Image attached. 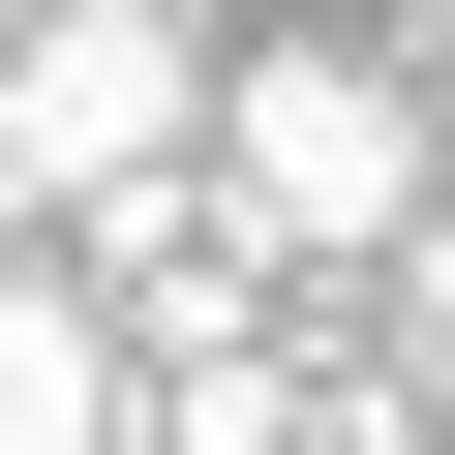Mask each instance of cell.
<instances>
[{"label": "cell", "instance_id": "6", "mask_svg": "<svg viewBox=\"0 0 455 455\" xmlns=\"http://www.w3.org/2000/svg\"><path fill=\"white\" fill-rule=\"evenodd\" d=\"M0 61H31V0H0Z\"/></svg>", "mask_w": 455, "mask_h": 455}, {"label": "cell", "instance_id": "4", "mask_svg": "<svg viewBox=\"0 0 455 455\" xmlns=\"http://www.w3.org/2000/svg\"><path fill=\"white\" fill-rule=\"evenodd\" d=\"M395 395L455 425V212H425V243H395Z\"/></svg>", "mask_w": 455, "mask_h": 455}, {"label": "cell", "instance_id": "1", "mask_svg": "<svg viewBox=\"0 0 455 455\" xmlns=\"http://www.w3.org/2000/svg\"><path fill=\"white\" fill-rule=\"evenodd\" d=\"M182 182H212L243 274H395L425 212H455V182H425V92L334 61V31H212V152H182Z\"/></svg>", "mask_w": 455, "mask_h": 455}, {"label": "cell", "instance_id": "5", "mask_svg": "<svg viewBox=\"0 0 455 455\" xmlns=\"http://www.w3.org/2000/svg\"><path fill=\"white\" fill-rule=\"evenodd\" d=\"M395 92H425V182H455V0H425V61H395Z\"/></svg>", "mask_w": 455, "mask_h": 455}, {"label": "cell", "instance_id": "3", "mask_svg": "<svg viewBox=\"0 0 455 455\" xmlns=\"http://www.w3.org/2000/svg\"><path fill=\"white\" fill-rule=\"evenodd\" d=\"M0 455H122V334H92L31 243H0Z\"/></svg>", "mask_w": 455, "mask_h": 455}, {"label": "cell", "instance_id": "2", "mask_svg": "<svg viewBox=\"0 0 455 455\" xmlns=\"http://www.w3.org/2000/svg\"><path fill=\"white\" fill-rule=\"evenodd\" d=\"M182 152H212V0H31V61H0V243L152 212Z\"/></svg>", "mask_w": 455, "mask_h": 455}]
</instances>
